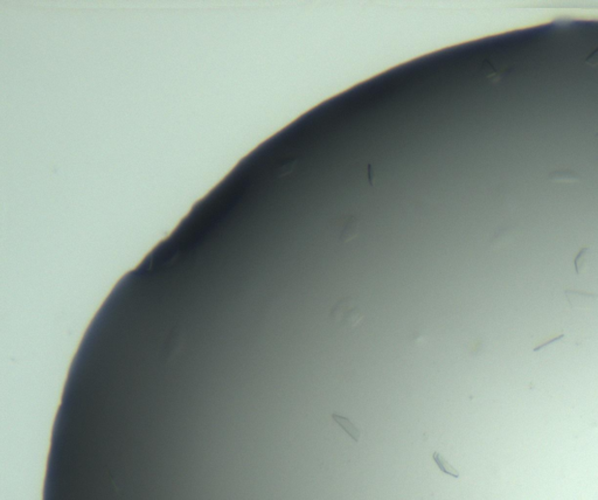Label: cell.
<instances>
[{"label": "cell", "mask_w": 598, "mask_h": 500, "mask_svg": "<svg viewBox=\"0 0 598 500\" xmlns=\"http://www.w3.org/2000/svg\"><path fill=\"white\" fill-rule=\"evenodd\" d=\"M332 320L345 329H354L364 319L363 309L359 302L353 298H342L333 305L331 310Z\"/></svg>", "instance_id": "cell-1"}, {"label": "cell", "mask_w": 598, "mask_h": 500, "mask_svg": "<svg viewBox=\"0 0 598 500\" xmlns=\"http://www.w3.org/2000/svg\"><path fill=\"white\" fill-rule=\"evenodd\" d=\"M565 297L574 309H589L598 299V295L576 290H565Z\"/></svg>", "instance_id": "cell-2"}, {"label": "cell", "mask_w": 598, "mask_h": 500, "mask_svg": "<svg viewBox=\"0 0 598 500\" xmlns=\"http://www.w3.org/2000/svg\"><path fill=\"white\" fill-rule=\"evenodd\" d=\"M332 419L336 421V423L338 424V426L344 429V430L346 431V434L351 437L354 442H359L360 430L355 426H354V423L351 422L347 417L340 416L338 414H332Z\"/></svg>", "instance_id": "cell-3"}, {"label": "cell", "mask_w": 598, "mask_h": 500, "mask_svg": "<svg viewBox=\"0 0 598 500\" xmlns=\"http://www.w3.org/2000/svg\"><path fill=\"white\" fill-rule=\"evenodd\" d=\"M432 458H434L435 463L437 464V466L439 467V470L444 472V474H446L448 476H451V477H455V478H458L459 477V472L457 468H455L452 465H450L446 462V459L442 457L438 452H435L434 455H432Z\"/></svg>", "instance_id": "cell-4"}, {"label": "cell", "mask_w": 598, "mask_h": 500, "mask_svg": "<svg viewBox=\"0 0 598 500\" xmlns=\"http://www.w3.org/2000/svg\"><path fill=\"white\" fill-rule=\"evenodd\" d=\"M589 251V247H584L583 249L580 250V253L576 256L575 258V270H576V274L580 275L582 273V270L584 269L585 267H587V256Z\"/></svg>", "instance_id": "cell-5"}, {"label": "cell", "mask_w": 598, "mask_h": 500, "mask_svg": "<svg viewBox=\"0 0 598 500\" xmlns=\"http://www.w3.org/2000/svg\"><path fill=\"white\" fill-rule=\"evenodd\" d=\"M553 180H556V181H562V183H572V181H576L577 180V177L572 172H555L554 174L550 177Z\"/></svg>", "instance_id": "cell-6"}, {"label": "cell", "mask_w": 598, "mask_h": 500, "mask_svg": "<svg viewBox=\"0 0 598 500\" xmlns=\"http://www.w3.org/2000/svg\"><path fill=\"white\" fill-rule=\"evenodd\" d=\"M564 337H565V336H564L563 333L560 334V336H557V337H554L553 339H549L548 341H546V342H544V344H541L540 346H537V347H535V348H534V352H539V351H541V349L546 348L547 346H549V345H553L554 342H556V341H560V340H563V339H564Z\"/></svg>", "instance_id": "cell-7"}, {"label": "cell", "mask_w": 598, "mask_h": 500, "mask_svg": "<svg viewBox=\"0 0 598 500\" xmlns=\"http://www.w3.org/2000/svg\"><path fill=\"white\" fill-rule=\"evenodd\" d=\"M424 339H426V334H424L423 331L416 330L415 332L411 334V340L416 345H418V344H421V342H423Z\"/></svg>", "instance_id": "cell-8"}, {"label": "cell", "mask_w": 598, "mask_h": 500, "mask_svg": "<svg viewBox=\"0 0 598 500\" xmlns=\"http://www.w3.org/2000/svg\"><path fill=\"white\" fill-rule=\"evenodd\" d=\"M589 62H590V64H591V65L598 64V52H596L595 54H593V55H591V56H590V58H589Z\"/></svg>", "instance_id": "cell-9"}]
</instances>
